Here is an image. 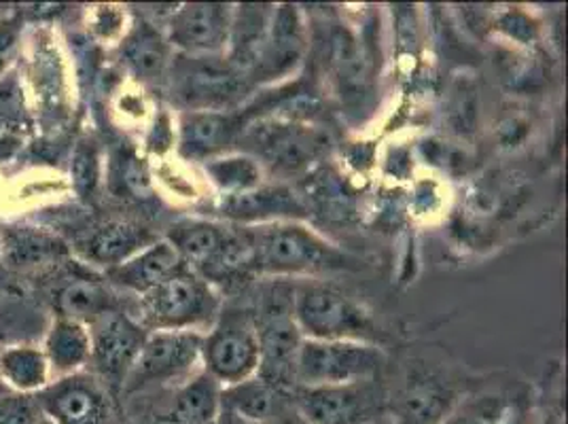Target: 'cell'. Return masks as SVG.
<instances>
[{
  "mask_svg": "<svg viewBox=\"0 0 568 424\" xmlns=\"http://www.w3.org/2000/svg\"><path fill=\"white\" fill-rule=\"evenodd\" d=\"M242 141L251 144V151L272 172L284 176L306 170L329 149V139L325 132L291 121H265L261 125H246L240 139Z\"/></svg>",
  "mask_w": 568,
  "mask_h": 424,
  "instance_id": "cell-8",
  "label": "cell"
},
{
  "mask_svg": "<svg viewBox=\"0 0 568 424\" xmlns=\"http://www.w3.org/2000/svg\"><path fill=\"white\" fill-rule=\"evenodd\" d=\"M448 424H460V423H458V421H454V423H448Z\"/></svg>",
  "mask_w": 568,
  "mask_h": 424,
  "instance_id": "cell-32",
  "label": "cell"
},
{
  "mask_svg": "<svg viewBox=\"0 0 568 424\" xmlns=\"http://www.w3.org/2000/svg\"><path fill=\"white\" fill-rule=\"evenodd\" d=\"M125 62L141 79L155 81L164 77L170 64V43L151 24H141L125 41Z\"/></svg>",
  "mask_w": 568,
  "mask_h": 424,
  "instance_id": "cell-23",
  "label": "cell"
},
{
  "mask_svg": "<svg viewBox=\"0 0 568 424\" xmlns=\"http://www.w3.org/2000/svg\"><path fill=\"white\" fill-rule=\"evenodd\" d=\"M153 242H158V236L151 230L134 223L111 221L106 225L95 228L81 244V251L88 260L100 265H109L111 270L121 265L123 261L132 260Z\"/></svg>",
  "mask_w": 568,
  "mask_h": 424,
  "instance_id": "cell-18",
  "label": "cell"
},
{
  "mask_svg": "<svg viewBox=\"0 0 568 424\" xmlns=\"http://www.w3.org/2000/svg\"><path fill=\"white\" fill-rule=\"evenodd\" d=\"M37 405L51 424H109L111 418L104 386L85 374H72L45 386Z\"/></svg>",
  "mask_w": 568,
  "mask_h": 424,
  "instance_id": "cell-13",
  "label": "cell"
},
{
  "mask_svg": "<svg viewBox=\"0 0 568 424\" xmlns=\"http://www.w3.org/2000/svg\"><path fill=\"white\" fill-rule=\"evenodd\" d=\"M384 361L378 346L367 342L304 337L295 361V388L374 380Z\"/></svg>",
  "mask_w": 568,
  "mask_h": 424,
  "instance_id": "cell-6",
  "label": "cell"
},
{
  "mask_svg": "<svg viewBox=\"0 0 568 424\" xmlns=\"http://www.w3.org/2000/svg\"><path fill=\"white\" fill-rule=\"evenodd\" d=\"M234 9L219 2H193L176 9L168 22V43L187 55H221L230 48Z\"/></svg>",
  "mask_w": 568,
  "mask_h": 424,
  "instance_id": "cell-12",
  "label": "cell"
},
{
  "mask_svg": "<svg viewBox=\"0 0 568 424\" xmlns=\"http://www.w3.org/2000/svg\"><path fill=\"white\" fill-rule=\"evenodd\" d=\"M60 307H62L60 316H67L79 323H92L102 312L113 310L115 302L109 289L100 281L74 279L62 289Z\"/></svg>",
  "mask_w": 568,
  "mask_h": 424,
  "instance_id": "cell-25",
  "label": "cell"
},
{
  "mask_svg": "<svg viewBox=\"0 0 568 424\" xmlns=\"http://www.w3.org/2000/svg\"><path fill=\"white\" fill-rule=\"evenodd\" d=\"M20 39V22L18 20H2L0 22V71H4L7 62L13 58Z\"/></svg>",
  "mask_w": 568,
  "mask_h": 424,
  "instance_id": "cell-30",
  "label": "cell"
},
{
  "mask_svg": "<svg viewBox=\"0 0 568 424\" xmlns=\"http://www.w3.org/2000/svg\"><path fill=\"white\" fill-rule=\"evenodd\" d=\"M183 267L185 261L181 260L176 249L168 240H158L132 260L111 267L109 279L123 289L144 295Z\"/></svg>",
  "mask_w": 568,
  "mask_h": 424,
  "instance_id": "cell-17",
  "label": "cell"
},
{
  "mask_svg": "<svg viewBox=\"0 0 568 424\" xmlns=\"http://www.w3.org/2000/svg\"><path fill=\"white\" fill-rule=\"evenodd\" d=\"M146 327L118 307L102 312L90 323V361L109 382H125L146 340Z\"/></svg>",
  "mask_w": 568,
  "mask_h": 424,
  "instance_id": "cell-11",
  "label": "cell"
},
{
  "mask_svg": "<svg viewBox=\"0 0 568 424\" xmlns=\"http://www.w3.org/2000/svg\"><path fill=\"white\" fill-rule=\"evenodd\" d=\"M216 212L236 223H276V221H293L306 219L308 206L306 202L284 185H260V188L223 195Z\"/></svg>",
  "mask_w": 568,
  "mask_h": 424,
  "instance_id": "cell-15",
  "label": "cell"
},
{
  "mask_svg": "<svg viewBox=\"0 0 568 424\" xmlns=\"http://www.w3.org/2000/svg\"><path fill=\"white\" fill-rule=\"evenodd\" d=\"M214 424H246L242 423L240 418H236L234 414H230V412H225L223 407H221V414H219V418H216V423Z\"/></svg>",
  "mask_w": 568,
  "mask_h": 424,
  "instance_id": "cell-31",
  "label": "cell"
},
{
  "mask_svg": "<svg viewBox=\"0 0 568 424\" xmlns=\"http://www.w3.org/2000/svg\"><path fill=\"white\" fill-rule=\"evenodd\" d=\"M293 312L297 327L308 340H374L372 314L335 284L306 281L295 284Z\"/></svg>",
  "mask_w": 568,
  "mask_h": 424,
  "instance_id": "cell-3",
  "label": "cell"
},
{
  "mask_svg": "<svg viewBox=\"0 0 568 424\" xmlns=\"http://www.w3.org/2000/svg\"><path fill=\"white\" fill-rule=\"evenodd\" d=\"M281 393L261 377L253 376L221 391V407L242 423L270 424L281 414Z\"/></svg>",
  "mask_w": 568,
  "mask_h": 424,
  "instance_id": "cell-21",
  "label": "cell"
},
{
  "mask_svg": "<svg viewBox=\"0 0 568 424\" xmlns=\"http://www.w3.org/2000/svg\"><path fill=\"white\" fill-rule=\"evenodd\" d=\"M0 376L20 393L43 391L48 386V356L30 346H16L0 353Z\"/></svg>",
  "mask_w": 568,
  "mask_h": 424,
  "instance_id": "cell-24",
  "label": "cell"
},
{
  "mask_svg": "<svg viewBox=\"0 0 568 424\" xmlns=\"http://www.w3.org/2000/svg\"><path fill=\"white\" fill-rule=\"evenodd\" d=\"M202 344L204 337L193 331L149 333L141 353L123 382L125 388L136 391L149 384L185 376L195 367L197 361H202Z\"/></svg>",
  "mask_w": 568,
  "mask_h": 424,
  "instance_id": "cell-10",
  "label": "cell"
},
{
  "mask_svg": "<svg viewBox=\"0 0 568 424\" xmlns=\"http://www.w3.org/2000/svg\"><path fill=\"white\" fill-rule=\"evenodd\" d=\"M293 300L295 283L276 279L261 286L257 306L253 307L260 335V367L255 376L278 391L295 388V361L304 342Z\"/></svg>",
  "mask_w": 568,
  "mask_h": 424,
  "instance_id": "cell-2",
  "label": "cell"
},
{
  "mask_svg": "<svg viewBox=\"0 0 568 424\" xmlns=\"http://www.w3.org/2000/svg\"><path fill=\"white\" fill-rule=\"evenodd\" d=\"M223 386L206 372L187 382L158 424H214L221 414Z\"/></svg>",
  "mask_w": 568,
  "mask_h": 424,
  "instance_id": "cell-20",
  "label": "cell"
},
{
  "mask_svg": "<svg viewBox=\"0 0 568 424\" xmlns=\"http://www.w3.org/2000/svg\"><path fill=\"white\" fill-rule=\"evenodd\" d=\"M202 363L223 388L257 374L260 335L251 307H221L213 331L204 337Z\"/></svg>",
  "mask_w": 568,
  "mask_h": 424,
  "instance_id": "cell-5",
  "label": "cell"
},
{
  "mask_svg": "<svg viewBox=\"0 0 568 424\" xmlns=\"http://www.w3.org/2000/svg\"><path fill=\"white\" fill-rule=\"evenodd\" d=\"M142 321L155 331H191L214 323L221 312V297L213 284L183 267L168 281L142 295Z\"/></svg>",
  "mask_w": 568,
  "mask_h": 424,
  "instance_id": "cell-4",
  "label": "cell"
},
{
  "mask_svg": "<svg viewBox=\"0 0 568 424\" xmlns=\"http://www.w3.org/2000/svg\"><path fill=\"white\" fill-rule=\"evenodd\" d=\"M248 85L251 81L221 55H190L174 69V94L191 111H225L244 98Z\"/></svg>",
  "mask_w": 568,
  "mask_h": 424,
  "instance_id": "cell-7",
  "label": "cell"
},
{
  "mask_svg": "<svg viewBox=\"0 0 568 424\" xmlns=\"http://www.w3.org/2000/svg\"><path fill=\"white\" fill-rule=\"evenodd\" d=\"M206 172L213 179L214 185L221 189L225 195L248 191V189L261 185L260 162L248 155L214 158V160H209Z\"/></svg>",
  "mask_w": 568,
  "mask_h": 424,
  "instance_id": "cell-27",
  "label": "cell"
},
{
  "mask_svg": "<svg viewBox=\"0 0 568 424\" xmlns=\"http://www.w3.org/2000/svg\"><path fill=\"white\" fill-rule=\"evenodd\" d=\"M90 331L83 323L60 316L49 331L45 356L58 374H74L90 361Z\"/></svg>",
  "mask_w": 568,
  "mask_h": 424,
  "instance_id": "cell-22",
  "label": "cell"
},
{
  "mask_svg": "<svg viewBox=\"0 0 568 424\" xmlns=\"http://www.w3.org/2000/svg\"><path fill=\"white\" fill-rule=\"evenodd\" d=\"M251 267L260 276H300L355 270L356 261L325 238L293 221L248 228Z\"/></svg>",
  "mask_w": 568,
  "mask_h": 424,
  "instance_id": "cell-1",
  "label": "cell"
},
{
  "mask_svg": "<svg viewBox=\"0 0 568 424\" xmlns=\"http://www.w3.org/2000/svg\"><path fill=\"white\" fill-rule=\"evenodd\" d=\"M306 49V30L297 7H274L260 60L251 72V83L276 81L297 69Z\"/></svg>",
  "mask_w": 568,
  "mask_h": 424,
  "instance_id": "cell-14",
  "label": "cell"
},
{
  "mask_svg": "<svg viewBox=\"0 0 568 424\" xmlns=\"http://www.w3.org/2000/svg\"><path fill=\"white\" fill-rule=\"evenodd\" d=\"M24 123V98L16 79H0V130Z\"/></svg>",
  "mask_w": 568,
  "mask_h": 424,
  "instance_id": "cell-29",
  "label": "cell"
},
{
  "mask_svg": "<svg viewBox=\"0 0 568 424\" xmlns=\"http://www.w3.org/2000/svg\"><path fill=\"white\" fill-rule=\"evenodd\" d=\"M246 118L230 111H190L181 119L179 149L187 160L209 162L234 147L244 130Z\"/></svg>",
  "mask_w": 568,
  "mask_h": 424,
  "instance_id": "cell-16",
  "label": "cell"
},
{
  "mask_svg": "<svg viewBox=\"0 0 568 424\" xmlns=\"http://www.w3.org/2000/svg\"><path fill=\"white\" fill-rule=\"evenodd\" d=\"M41 410L26 395H0V424H39Z\"/></svg>",
  "mask_w": 568,
  "mask_h": 424,
  "instance_id": "cell-28",
  "label": "cell"
},
{
  "mask_svg": "<svg viewBox=\"0 0 568 424\" xmlns=\"http://www.w3.org/2000/svg\"><path fill=\"white\" fill-rule=\"evenodd\" d=\"M295 412L308 424H374L378 416L379 395L374 380L297 386Z\"/></svg>",
  "mask_w": 568,
  "mask_h": 424,
  "instance_id": "cell-9",
  "label": "cell"
},
{
  "mask_svg": "<svg viewBox=\"0 0 568 424\" xmlns=\"http://www.w3.org/2000/svg\"><path fill=\"white\" fill-rule=\"evenodd\" d=\"M448 391L437 382H409L402 395V421L405 424H437L448 412Z\"/></svg>",
  "mask_w": 568,
  "mask_h": 424,
  "instance_id": "cell-26",
  "label": "cell"
},
{
  "mask_svg": "<svg viewBox=\"0 0 568 424\" xmlns=\"http://www.w3.org/2000/svg\"><path fill=\"white\" fill-rule=\"evenodd\" d=\"M272 13H274V7L270 4H242L234 9L227 60L246 79L251 77V72L260 60Z\"/></svg>",
  "mask_w": 568,
  "mask_h": 424,
  "instance_id": "cell-19",
  "label": "cell"
}]
</instances>
